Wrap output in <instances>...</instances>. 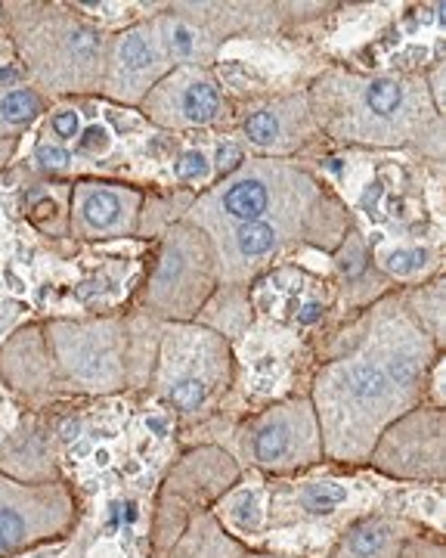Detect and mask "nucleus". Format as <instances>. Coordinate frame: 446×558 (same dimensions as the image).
Here are the masks:
<instances>
[{
    "mask_svg": "<svg viewBox=\"0 0 446 558\" xmlns=\"http://www.w3.org/2000/svg\"><path fill=\"white\" fill-rule=\"evenodd\" d=\"M437 354L444 351L406 314L400 289L338 323L320 344L307 385L325 462L366 465L387 425L425 403Z\"/></svg>",
    "mask_w": 446,
    "mask_h": 558,
    "instance_id": "obj_1",
    "label": "nucleus"
},
{
    "mask_svg": "<svg viewBox=\"0 0 446 558\" xmlns=\"http://www.w3.org/2000/svg\"><path fill=\"white\" fill-rule=\"evenodd\" d=\"M320 134L345 149L416 153L444 161V116L428 97L422 72L329 65L307 81Z\"/></svg>",
    "mask_w": 446,
    "mask_h": 558,
    "instance_id": "obj_2",
    "label": "nucleus"
},
{
    "mask_svg": "<svg viewBox=\"0 0 446 558\" xmlns=\"http://www.w3.org/2000/svg\"><path fill=\"white\" fill-rule=\"evenodd\" d=\"M60 398H112L149 385L162 323L143 311L41 319Z\"/></svg>",
    "mask_w": 446,
    "mask_h": 558,
    "instance_id": "obj_3",
    "label": "nucleus"
},
{
    "mask_svg": "<svg viewBox=\"0 0 446 558\" xmlns=\"http://www.w3.org/2000/svg\"><path fill=\"white\" fill-rule=\"evenodd\" d=\"M183 218L205 233L251 220H305L338 233L354 223L335 190L295 159H248L239 174L196 196Z\"/></svg>",
    "mask_w": 446,
    "mask_h": 558,
    "instance_id": "obj_4",
    "label": "nucleus"
},
{
    "mask_svg": "<svg viewBox=\"0 0 446 558\" xmlns=\"http://www.w3.org/2000/svg\"><path fill=\"white\" fill-rule=\"evenodd\" d=\"M0 13L25 78L47 100L100 94L109 35L72 3H0Z\"/></svg>",
    "mask_w": 446,
    "mask_h": 558,
    "instance_id": "obj_5",
    "label": "nucleus"
},
{
    "mask_svg": "<svg viewBox=\"0 0 446 558\" xmlns=\"http://www.w3.org/2000/svg\"><path fill=\"white\" fill-rule=\"evenodd\" d=\"M233 344L202 323H162L149 388L156 403L181 422L202 425L233 395Z\"/></svg>",
    "mask_w": 446,
    "mask_h": 558,
    "instance_id": "obj_6",
    "label": "nucleus"
},
{
    "mask_svg": "<svg viewBox=\"0 0 446 558\" xmlns=\"http://www.w3.org/2000/svg\"><path fill=\"white\" fill-rule=\"evenodd\" d=\"M218 289L214 248L193 220H174L152 236L146 277L134 304L159 323H193Z\"/></svg>",
    "mask_w": 446,
    "mask_h": 558,
    "instance_id": "obj_7",
    "label": "nucleus"
},
{
    "mask_svg": "<svg viewBox=\"0 0 446 558\" xmlns=\"http://www.w3.org/2000/svg\"><path fill=\"white\" fill-rule=\"evenodd\" d=\"M236 462L258 475H298L323 459L317 413L307 395L267 403L233 428Z\"/></svg>",
    "mask_w": 446,
    "mask_h": 558,
    "instance_id": "obj_8",
    "label": "nucleus"
},
{
    "mask_svg": "<svg viewBox=\"0 0 446 558\" xmlns=\"http://www.w3.org/2000/svg\"><path fill=\"white\" fill-rule=\"evenodd\" d=\"M248 299L261 319L295 332L298 339H317L335 319V286L329 270L301 258L283 260L248 282Z\"/></svg>",
    "mask_w": 446,
    "mask_h": 558,
    "instance_id": "obj_9",
    "label": "nucleus"
},
{
    "mask_svg": "<svg viewBox=\"0 0 446 558\" xmlns=\"http://www.w3.org/2000/svg\"><path fill=\"white\" fill-rule=\"evenodd\" d=\"M444 407L419 403L379 435L366 465L397 484H441L446 478Z\"/></svg>",
    "mask_w": 446,
    "mask_h": 558,
    "instance_id": "obj_10",
    "label": "nucleus"
},
{
    "mask_svg": "<svg viewBox=\"0 0 446 558\" xmlns=\"http://www.w3.org/2000/svg\"><path fill=\"white\" fill-rule=\"evenodd\" d=\"M140 119L164 134L233 128V100L211 69H171L137 106Z\"/></svg>",
    "mask_w": 446,
    "mask_h": 558,
    "instance_id": "obj_11",
    "label": "nucleus"
},
{
    "mask_svg": "<svg viewBox=\"0 0 446 558\" xmlns=\"http://www.w3.org/2000/svg\"><path fill=\"white\" fill-rule=\"evenodd\" d=\"M78 519V506L62 481L20 484L3 478L0 484V558H13L41 546L47 539L65 537Z\"/></svg>",
    "mask_w": 446,
    "mask_h": 558,
    "instance_id": "obj_12",
    "label": "nucleus"
},
{
    "mask_svg": "<svg viewBox=\"0 0 446 558\" xmlns=\"http://www.w3.org/2000/svg\"><path fill=\"white\" fill-rule=\"evenodd\" d=\"M230 131L243 140L251 159H295L323 140L307 84L276 90L264 100H251L243 116L233 119Z\"/></svg>",
    "mask_w": 446,
    "mask_h": 558,
    "instance_id": "obj_13",
    "label": "nucleus"
},
{
    "mask_svg": "<svg viewBox=\"0 0 446 558\" xmlns=\"http://www.w3.org/2000/svg\"><path fill=\"white\" fill-rule=\"evenodd\" d=\"M146 193L134 183L84 178L69 190V236L82 242H115L140 236Z\"/></svg>",
    "mask_w": 446,
    "mask_h": 558,
    "instance_id": "obj_14",
    "label": "nucleus"
},
{
    "mask_svg": "<svg viewBox=\"0 0 446 558\" xmlns=\"http://www.w3.org/2000/svg\"><path fill=\"white\" fill-rule=\"evenodd\" d=\"M168 72H171V62L164 60L162 47H159L152 16L134 22L122 32L109 35L100 97L119 109H137Z\"/></svg>",
    "mask_w": 446,
    "mask_h": 558,
    "instance_id": "obj_15",
    "label": "nucleus"
},
{
    "mask_svg": "<svg viewBox=\"0 0 446 558\" xmlns=\"http://www.w3.org/2000/svg\"><path fill=\"white\" fill-rule=\"evenodd\" d=\"M0 385L28 410H47L60 400L41 319L22 323L0 341Z\"/></svg>",
    "mask_w": 446,
    "mask_h": 558,
    "instance_id": "obj_16",
    "label": "nucleus"
},
{
    "mask_svg": "<svg viewBox=\"0 0 446 558\" xmlns=\"http://www.w3.org/2000/svg\"><path fill=\"white\" fill-rule=\"evenodd\" d=\"M239 478H243V465L226 447L199 444L196 450L183 453L171 465L159 497L177 502L186 512H202L211 509L230 487H236Z\"/></svg>",
    "mask_w": 446,
    "mask_h": 558,
    "instance_id": "obj_17",
    "label": "nucleus"
},
{
    "mask_svg": "<svg viewBox=\"0 0 446 558\" xmlns=\"http://www.w3.org/2000/svg\"><path fill=\"white\" fill-rule=\"evenodd\" d=\"M431 537L437 534L391 509H369L347 521L325 558H422Z\"/></svg>",
    "mask_w": 446,
    "mask_h": 558,
    "instance_id": "obj_18",
    "label": "nucleus"
},
{
    "mask_svg": "<svg viewBox=\"0 0 446 558\" xmlns=\"http://www.w3.org/2000/svg\"><path fill=\"white\" fill-rule=\"evenodd\" d=\"M329 279L335 286V323L363 314L369 304L394 292V286L375 270L369 240L354 223L345 240L329 252Z\"/></svg>",
    "mask_w": 446,
    "mask_h": 558,
    "instance_id": "obj_19",
    "label": "nucleus"
},
{
    "mask_svg": "<svg viewBox=\"0 0 446 558\" xmlns=\"http://www.w3.org/2000/svg\"><path fill=\"white\" fill-rule=\"evenodd\" d=\"M0 475L20 484H47L60 478L57 422L44 410L20 413L10 435L0 440Z\"/></svg>",
    "mask_w": 446,
    "mask_h": 558,
    "instance_id": "obj_20",
    "label": "nucleus"
},
{
    "mask_svg": "<svg viewBox=\"0 0 446 558\" xmlns=\"http://www.w3.org/2000/svg\"><path fill=\"white\" fill-rule=\"evenodd\" d=\"M156 38L171 69H214L226 40L214 35L186 3H164L152 16Z\"/></svg>",
    "mask_w": 446,
    "mask_h": 558,
    "instance_id": "obj_21",
    "label": "nucleus"
},
{
    "mask_svg": "<svg viewBox=\"0 0 446 558\" xmlns=\"http://www.w3.org/2000/svg\"><path fill=\"white\" fill-rule=\"evenodd\" d=\"M372 264L394 289L422 286L444 274V240H391L366 236Z\"/></svg>",
    "mask_w": 446,
    "mask_h": 558,
    "instance_id": "obj_22",
    "label": "nucleus"
},
{
    "mask_svg": "<svg viewBox=\"0 0 446 558\" xmlns=\"http://www.w3.org/2000/svg\"><path fill=\"white\" fill-rule=\"evenodd\" d=\"M267 494L273 499H283L292 519L320 524V521L338 519L345 509L357 502V484L335 478V475H313V478L288 481L285 490H270L267 484Z\"/></svg>",
    "mask_w": 446,
    "mask_h": 558,
    "instance_id": "obj_23",
    "label": "nucleus"
},
{
    "mask_svg": "<svg viewBox=\"0 0 446 558\" xmlns=\"http://www.w3.org/2000/svg\"><path fill=\"white\" fill-rule=\"evenodd\" d=\"M211 512L218 515L226 534L239 539V543H255L264 539L267 534V484L261 481L258 472L239 478L236 487H230L214 506Z\"/></svg>",
    "mask_w": 446,
    "mask_h": 558,
    "instance_id": "obj_24",
    "label": "nucleus"
},
{
    "mask_svg": "<svg viewBox=\"0 0 446 558\" xmlns=\"http://www.w3.org/2000/svg\"><path fill=\"white\" fill-rule=\"evenodd\" d=\"M245 553V543L226 534L211 509H202L189 515L177 539L159 558H243Z\"/></svg>",
    "mask_w": 446,
    "mask_h": 558,
    "instance_id": "obj_25",
    "label": "nucleus"
},
{
    "mask_svg": "<svg viewBox=\"0 0 446 558\" xmlns=\"http://www.w3.org/2000/svg\"><path fill=\"white\" fill-rule=\"evenodd\" d=\"M255 319H258V314H255L251 299H248V286H218L214 295L208 299V304L193 323H202L233 344L251 329Z\"/></svg>",
    "mask_w": 446,
    "mask_h": 558,
    "instance_id": "obj_26",
    "label": "nucleus"
},
{
    "mask_svg": "<svg viewBox=\"0 0 446 558\" xmlns=\"http://www.w3.org/2000/svg\"><path fill=\"white\" fill-rule=\"evenodd\" d=\"M50 109V100L28 81L0 87V140H22L35 131Z\"/></svg>",
    "mask_w": 446,
    "mask_h": 558,
    "instance_id": "obj_27",
    "label": "nucleus"
},
{
    "mask_svg": "<svg viewBox=\"0 0 446 558\" xmlns=\"http://www.w3.org/2000/svg\"><path fill=\"white\" fill-rule=\"evenodd\" d=\"M168 186L177 193L202 196L205 190L214 186L211 156H208V140H186L177 143L168 156Z\"/></svg>",
    "mask_w": 446,
    "mask_h": 558,
    "instance_id": "obj_28",
    "label": "nucleus"
},
{
    "mask_svg": "<svg viewBox=\"0 0 446 558\" xmlns=\"http://www.w3.org/2000/svg\"><path fill=\"white\" fill-rule=\"evenodd\" d=\"M446 279L444 274L428 279L422 286H409L400 289V301H404L406 314L416 319V326L425 332L428 339L434 341L444 351V304H446Z\"/></svg>",
    "mask_w": 446,
    "mask_h": 558,
    "instance_id": "obj_29",
    "label": "nucleus"
},
{
    "mask_svg": "<svg viewBox=\"0 0 446 558\" xmlns=\"http://www.w3.org/2000/svg\"><path fill=\"white\" fill-rule=\"evenodd\" d=\"M119 143H122V137L112 128V121L106 116H97L94 121H84L82 134L72 143V153H75L78 165L82 161H106L119 153Z\"/></svg>",
    "mask_w": 446,
    "mask_h": 558,
    "instance_id": "obj_30",
    "label": "nucleus"
},
{
    "mask_svg": "<svg viewBox=\"0 0 446 558\" xmlns=\"http://www.w3.org/2000/svg\"><path fill=\"white\" fill-rule=\"evenodd\" d=\"M84 109L82 100H53L50 102V109H47V116L41 119V137H47L50 143H60V146H69L72 149V143L78 140L84 128Z\"/></svg>",
    "mask_w": 446,
    "mask_h": 558,
    "instance_id": "obj_31",
    "label": "nucleus"
},
{
    "mask_svg": "<svg viewBox=\"0 0 446 558\" xmlns=\"http://www.w3.org/2000/svg\"><path fill=\"white\" fill-rule=\"evenodd\" d=\"M208 156H211V171H214V183H223L233 174H239L248 165V149L243 146V140L236 137L230 128L214 134V140H208Z\"/></svg>",
    "mask_w": 446,
    "mask_h": 558,
    "instance_id": "obj_32",
    "label": "nucleus"
},
{
    "mask_svg": "<svg viewBox=\"0 0 446 558\" xmlns=\"http://www.w3.org/2000/svg\"><path fill=\"white\" fill-rule=\"evenodd\" d=\"M20 143L22 140H0V174L16 161V156H20Z\"/></svg>",
    "mask_w": 446,
    "mask_h": 558,
    "instance_id": "obj_33",
    "label": "nucleus"
},
{
    "mask_svg": "<svg viewBox=\"0 0 446 558\" xmlns=\"http://www.w3.org/2000/svg\"><path fill=\"white\" fill-rule=\"evenodd\" d=\"M10 62H16V53H13V44H10V38H7L3 13H0V69H7Z\"/></svg>",
    "mask_w": 446,
    "mask_h": 558,
    "instance_id": "obj_34",
    "label": "nucleus"
},
{
    "mask_svg": "<svg viewBox=\"0 0 446 558\" xmlns=\"http://www.w3.org/2000/svg\"><path fill=\"white\" fill-rule=\"evenodd\" d=\"M243 558H298V556H283V553H245Z\"/></svg>",
    "mask_w": 446,
    "mask_h": 558,
    "instance_id": "obj_35",
    "label": "nucleus"
},
{
    "mask_svg": "<svg viewBox=\"0 0 446 558\" xmlns=\"http://www.w3.org/2000/svg\"><path fill=\"white\" fill-rule=\"evenodd\" d=\"M0 484H3V475H0Z\"/></svg>",
    "mask_w": 446,
    "mask_h": 558,
    "instance_id": "obj_36",
    "label": "nucleus"
}]
</instances>
